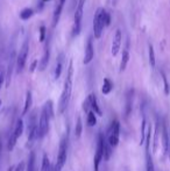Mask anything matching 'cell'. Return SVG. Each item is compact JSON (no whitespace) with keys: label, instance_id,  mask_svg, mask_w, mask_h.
Masks as SVG:
<instances>
[{"label":"cell","instance_id":"cell-35","mask_svg":"<svg viewBox=\"0 0 170 171\" xmlns=\"http://www.w3.org/2000/svg\"><path fill=\"white\" fill-rule=\"evenodd\" d=\"M43 1H49V0H43Z\"/></svg>","mask_w":170,"mask_h":171},{"label":"cell","instance_id":"cell-30","mask_svg":"<svg viewBox=\"0 0 170 171\" xmlns=\"http://www.w3.org/2000/svg\"><path fill=\"white\" fill-rule=\"evenodd\" d=\"M13 171H26V164H25V162L21 161L20 163L15 166V169Z\"/></svg>","mask_w":170,"mask_h":171},{"label":"cell","instance_id":"cell-5","mask_svg":"<svg viewBox=\"0 0 170 171\" xmlns=\"http://www.w3.org/2000/svg\"><path fill=\"white\" fill-rule=\"evenodd\" d=\"M23 130H25V125H23L22 119H18L15 121L12 130H11V135H9V139H8L7 149L9 151L13 150V148H14L15 144H16V142H18V139L22 135Z\"/></svg>","mask_w":170,"mask_h":171},{"label":"cell","instance_id":"cell-29","mask_svg":"<svg viewBox=\"0 0 170 171\" xmlns=\"http://www.w3.org/2000/svg\"><path fill=\"white\" fill-rule=\"evenodd\" d=\"M5 79H6V72H5L4 67H0V90H1L2 85H4Z\"/></svg>","mask_w":170,"mask_h":171},{"label":"cell","instance_id":"cell-34","mask_svg":"<svg viewBox=\"0 0 170 171\" xmlns=\"http://www.w3.org/2000/svg\"><path fill=\"white\" fill-rule=\"evenodd\" d=\"M1 104H2V101H1V99H0V107H1Z\"/></svg>","mask_w":170,"mask_h":171},{"label":"cell","instance_id":"cell-31","mask_svg":"<svg viewBox=\"0 0 170 171\" xmlns=\"http://www.w3.org/2000/svg\"><path fill=\"white\" fill-rule=\"evenodd\" d=\"M40 31H41V35H40V40H41V42H42V41H45V27H41Z\"/></svg>","mask_w":170,"mask_h":171},{"label":"cell","instance_id":"cell-19","mask_svg":"<svg viewBox=\"0 0 170 171\" xmlns=\"http://www.w3.org/2000/svg\"><path fill=\"white\" fill-rule=\"evenodd\" d=\"M32 104H33V96H32V92H30V91H27V92H26L25 105H23V110H22V115H26V114L30 111Z\"/></svg>","mask_w":170,"mask_h":171},{"label":"cell","instance_id":"cell-33","mask_svg":"<svg viewBox=\"0 0 170 171\" xmlns=\"http://www.w3.org/2000/svg\"><path fill=\"white\" fill-rule=\"evenodd\" d=\"M0 158H1V142H0Z\"/></svg>","mask_w":170,"mask_h":171},{"label":"cell","instance_id":"cell-3","mask_svg":"<svg viewBox=\"0 0 170 171\" xmlns=\"http://www.w3.org/2000/svg\"><path fill=\"white\" fill-rule=\"evenodd\" d=\"M38 119H37V112L36 110L32 111L29 113V117L27 119V141L28 144L32 146L34 142L37 140V134H38Z\"/></svg>","mask_w":170,"mask_h":171},{"label":"cell","instance_id":"cell-12","mask_svg":"<svg viewBox=\"0 0 170 171\" xmlns=\"http://www.w3.org/2000/svg\"><path fill=\"white\" fill-rule=\"evenodd\" d=\"M162 134V125L160 122V120H156L155 130H154V140H153V153L156 154L157 148H158V142H160V135Z\"/></svg>","mask_w":170,"mask_h":171},{"label":"cell","instance_id":"cell-10","mask_svg":"<svg viewBox=\"0 0 170 171\" xmlns=\"http://www.w3.org/2000/svg\"><path fill=\"white\" fill-rule=\"evenodd\" d=\"M103 137L104 135L102 133L98 134V143H97L96 154L93 157V171H99L100 163L104 159V149H103Z\"/></svg>","mask_w":170,"mask_h":171},{"label":"cell","instance_id":"cell-4","mask_svg":"<svg viewBox=\"0 0 170 171\" xmlns=\"http://www.w3.org/2000/svg\"><path fill=\"white\" fill-rule=\"evenodd\" d=\"M68 148H69V128L67 127L65 133L63 134L62 139H61L59 147H58V153H57V161H56V164L59 165L61 168H63L65 162H67Z\"/></svg>","mask_w":170,"mask_h":171},{"label":"cell","instance_id":"cell-26","mask_svg":"<svg viewBox=\"0 0 170 171\" xmlns=\"http://www.w3.org/2000/svg\"><path fill=\"white\" fill-rule=\"evenodd\" d=\"M148 52H149V63L152 67H155V52H154V48L152 44H149L148 47Z\"/></svg>","mask_w":170,"mask_h":171},{"label":"cell","instance_id":"cell-1","mask_svg":"<svg viewBox=\"0 0 170 171\" xmlns=\"http://www.w3.org/2000/svg\"><path fill=\"white\" fill-rule=\"evenodd\" d=\"M72 76H74V65H72V61H70L69 67H68L67 77L64 81V86L62 90V94L59 98L58 103V113L62 114L68 108V105L70 103L71 99V92H72Z\"/></svg>","mask_w":170,"mask_h":171},{"label":"cell","instance_id":"cell-18","mask_svg":"<svg viewBox=\"0 0 170 171\" xmlns=\"http://www.w3.org/2000/svg\"><path fill=\"white\" fill-rule=\"evenodd\" d=\"M49 57H50V50H49V45H45V54H43V57L41 60V63L38 65V70L40 71H43L47 65H48V62H49Z\"/></svg>","mask_w":170,"mask_h":171},{"label":"cell","instance_id":"cell-25","mask_svg":"<svg viewBox=\"0 0 170 171\" xmlns=\"http://www.w3.org/2000/svg\"><path fill=\"white\" fill-rule=\"evenodd\" d=\"M112 89H113V84H112V82L108 79V78H105V79H104L103 87H102V92H103L104 94H108V93L112 91Z\"/></svg>","mask_w":170,"mask_h":171},{"label":"cell","instance_id":"cell-2","mask_svg":"<svg viewBox=\"0 0 170 171\" xmlns=\"http://www.w3.org/2000/svg\"><path fill=\"white\" fill-rule=\"evenodd\" d=\"M54 117V111H52V103L49 100L42 107V111L40 114L38 119V134L37 139H43L49 132V126H50V119Z\"/></svg>","mask_w":170,"mask_h":171},{"label":"cell","instance_id":"cell-6","mask_svg":"<svg viewBox=\"0 0 170 171\" xmlns=\"http://www.w3.org/2000/svg\"><path fill=\"white\" fill-rule=\"evenodd\" d=\"M106 139L113 149L119 144V139H120V122H119V120L114 119L111 122L108 130H107Z\"/></svg>","mask_w":170,"mask_h":171},{"label":"cell","instance_id":"cell-16","mask_svg":"<svg viewBox=\"0 0 170 171\" xmlns=\"http://www.w3.org/2000/svg\"><path fill=\"white\" fill-rule=\"evenodd\" d=\"M26 171H36V154L35 151H30L27 164H26Z\"/></svg>","mask_w":170,"mask_h":171},{"label":"cell","instance_id":"cell-24","mask_svg":"<svg viewBox=\"0 0 170 171\" xmlns=\"http://www.w3.org/2000/svg\"><path fill=\"white\" fill-rule=\"evenodd\" d=\"M62 55L58 57V60L56 62V67H55V74H54V78L55 79H58L61 74H62V67H63V62H62Z\"/></svg>","mask_w":170,"mask_h":171},{"label":"cell","instance_id":"cell-28","mask_svg":"<svg viewBox=\"0 0 170 171\" xmlns=\"http://www.w3.org/2000/svg\"><path fill=\"white\" fill-rule=\"evenodd\" d=\"M161 76H162V79H163V84H164V93L168 96L170 93V87H169V84H168V81H167V77L165 74L161 72Z\"/></svg>","mask_w":170,"mask_h":171},{"label":"cell","instance_id":"cell-13","mask_svg":"<svg viewBox=\"0 0 170 171\" xmlns=\"http://www.w3.org/2000/svg\"><path fill=\"white\" fill-rule=\"evenodd\" d=\"M121 37H122L121 30L118 29L115 31V35H114L113 42H112V55H113V56H117L119 50H120V47H121Z\"/></svg>","mask_w":170,"mask_h":171},{"label":"cell","instance_id":"cell-14","mask_svg":"<svg viewBox=\"0 0 170 171\" xmlns=\"http://www.w3.org/2000/svg\"><path fill=\"white\" fill-rule=\"evenodd\" d=\"M95 57V49H93V44H92V37H90L88 40V44H86V49H85V56H84V64H89L91 61Z\"/></svg>","mask_w":170,"mask_h":171},{"label":"cell","instance_id":"cell-27","mask_svg":"<svg viewBox=\"0 0 170 171\" xmlns=\"http://www.w3.org/2000/svg\"><path fill=\"white\" fill-rule=\"evenodd\" d=\"M32 15H33V9L32 8H25L22 12L20 13V18L22 20H27V19H29Z\"/></svg>","mask_w":170,"mask_h":171},{"label":"cell","instance_id":"cell-32","mask_svg":"<svg viewBox=\"0 0 170 171\" xmlns=\"http://www.w3.org/2000/svg\"><path fill=\"white\" fill-rule=\"evenodd\" d=\"M61 169H62V168H61L59 165H57V164L54 165V171H61Z\"/></svg>","mask_w":170,"mask_h":171},{"label":"cell","instance_id":"cell-7","mask_svg":"<svg viewBox=\"0 0 170 171\" xmlns=\"http://www.w3.org/2000/svg\"><path fill=\"white\" fill-rule=\"evenodd\" d=\"M84 5H85V0H79L78 4H77V6H76L75 19H74V29H72V35H74V36H77V35L79 34V31H81Z\"/></svg>","mask_w":170,"mask_h":171},{"label":"cell","instance_id":"cell-20","mask_svg":"<svg viewBox=\"0 0 170 171\" xmlns=\"http://www.w3.org/2000/svg\"><path fill=\"white\" fill-rule=\"evenodd\" d=\"M128 61H129V51H128V48H126L122 51V57H121V62H120V67H119L120 72L125 71L126 67L128 64Z\"/></svg>","mask_w":170,"mask_h":171},{"label":"cell","instance_id":"cell-9","mask_svg":"<svg viewBox=\"0 0 170 171\" xmlns=\"http://www.w3.org/2000/svg\"><path fill=\"white\" fill-rule=\"evenodd\" d=\"M28 51H29V44H28V40H26L23 42L22 47L20 49V52L18 55V58H16V72L18 74L22 72L25 64H26V61H27Z\"/></svg>","mask_w":170,"mask_h":171},{"label":"cell","instance_id":"cell-15","mask_svg":"<svg viewBox=\"0 0 170 171\" xmlns=\"http://www.w3.org/2000/svg\"><path fill=\"white\" fill-rule=\"evenodd\" d=\"M88 100H89V104H90L91 110L95 112L97 115L102 117V115H103V112H102L100 107H99V105H98V100H97L96 94H95V93H91L89 97H88Z\"/></svg>","mask_w":170,"mask_h":171},{"label":"cell","instance_id":"cell-11","mask_svg":"<svg viewBox=\"0 0 170 171\" xmlns=\"http://www.w3.org/2000/svg\"><path fill=\"white\" fill-rule=\"evenodd\" d=\"M104 27H105V25H104L103 21V16H102V8H99L95 14V18H93V33H95L96 38H99L102 36Z\"/></svg>","mask_w":170,"mask_h":171},{"label":"cell","instance_id":"cell-22","mask_svg":"<svg viewBox=\"0 0 170 171\" xmlns=\"http://www.w3.org/2000/svg\"><path fill=\"white\" fill-rule=\"evenodd\" d=\"M82 133H83V121H82L81 117H78L76 121V126H75V136L79 139L82 136Z\"/></svg>","mask_w":170,"mask_h":171},{"label":"cell","instance_id":"cell-17","mask_svg":"<svg viewBox=\"0 0 170 171\" xmlns=\"http://www.w3.org/2000/svg\"><path fill=\"white\" fill-rule=\"evenodd\" d=\"M103 149H104V159L107 162V161H110L112 154H113V148L110 146V143L107 142L106 136L103 137Z\"/></svg>","mask_w":170,"mask_h":171},{"label":"cell","instance_id":"cell-8","mask_svg":"<svg viewBox=\"0 0 170 171\" xmlns=\"http://www.w3.org/2000/svg\"><path fill=\"white\" fill-rule=\"evenodd\" d=\"M150 137H152V125L149 123L147 127V135H146V171H155L154 168V162H153V157L149 151L150 148Z\"/></svg>","mask_w":170,"mask_h":171},{"label":"cell","instance_id":"cell-23","mask_svg":"<svg viewBox=\"0 0 170 171\" xmlns=\"http://www.w3.org/2000/svg\"><path fill=\"white\" fill-rule=\"evenodd\" d=\"M86 123L89 127H93L97 125V117H96V113L92 111L88 112V117H86Z\"/></svg>","mask_w":170,"mask_h":171},{"label":"cell","instance_id":"cell-21","mask_svg":"<svg viewBox=\"0 0 170 171\" xmlns=\"http://www.w3.org/2000/svg\"><path fill=\"white\" fill-rule=\"evenodd\" d=\"M64 2H65V0H59L58 5L56 6V9L54 12V26H56L57 22H58L59 16H61V13H62V9H63V6H64Z\"/></svg>","mask_w":170,"mask_h":171}]
</instances>
